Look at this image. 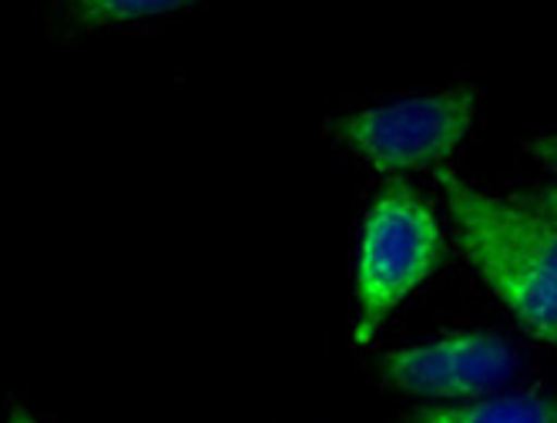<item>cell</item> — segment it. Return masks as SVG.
<instances>
[{
    "label": "cell",
    "mask_w": 557,
    "mask_h": 423,
    "mask_svg": "<svg viewBox=\"0 0 557 423\" xmlns=\"http://www.w3.org/2000/svg\"><path fill=\"white\" fill-rule=\"evenodd\" d=\"M436 182L473 269L531 336L557 346V225L484 196L450 169H436Z\"/></svg>",
    "instance_id": "6da1fadb"
},
{
    "label": "cell",
    "mask_w": 557,
    "mask_h": 423,
    "mask_svg": "<svg viewBox=\"0 0 557 423\" xmlns=\"http://www.w3.org/2000/svg\"><path fill=\"white\" fill-rule=\"evenodd\" d=\"M444 259L433 209L404 178H386L367 215L360 265H356V346H367L383 320Z\"/></svg>",
    "instance_id": "7a4b0ae2"
},
{
    "label": "cell",
    "mask_w": 557,
    "mask_h": 423,
    "mask_svg": "<svg viewBox=\"0 0 557 423\" xmlns=\"http://www.w3.org/2000/svg\"><path fill=\"white\" fill-rule=\"evenodd\" d=\"M473 91L450 88L339 114L330 122V135L380 172H410L454 155L473 125Z\"/></svg>",
    "instance_id": "3957f363"
},
{
    "label": "cell",
    "mask_w": 557,
    "mask_h": 423,
    "mask_svg": "<svg viewBox=\"0 0 557 423\" xmlns=\"http://www.w3.org/2000/svg\"><path fill=\"white\" fill-rule=\"evenodd\" d=\"M517 353L494 333H454L386 353L376 373L386 387L417 397H484L513 376Z\"/></svg>",
    "instance_id": "277c9868"
},
{
    "label": "cell",
    "mask_w": 557,
    "mask_h": 423,
    "mask_svg": "<svg viewBox=\"0 0 557 423\" xmlns=\"http://www.w3.org/2000/svg\"><path fill=\"white\" fill-rule=\"evenodd\" d=\"M188 4L195 0H54L48 11V27L58 37H82L117 24L172 14Z\"/></svg>",
    "instance_id": "5b68a950"
},
{
    "label": "cell",
    "mask_w": 557,
    "mask_h": 423,
    "mask_svg": "<svg viewBox=\"0 0 557 423\" xmlns=\"http://www.w3.org/2000/svg\"><path fill=\"white\" fill-rule=\"evenodd\" d=\"M407 423H557V397L517 394L463 407H423L413 410Z\"/></svg>",
    "instance_id": "8992f818"
},
{
    "label": "cell",
    "mask_w": 557,
    "mask_h": 423,
    "mask_svg": "<svg viewBox=\"0 0 557 423\" xmlns=\"http://www.w3.org/2000/svg\"><path fill=\"white\" fill-rule=\"evenodd\" d=\"M524 151L534 155L550 175H557V132H537L524 141Z\"/></svg>",
    "instance_id": "52a82bcc"
},
{
    "label": "cell",
    "mask_w": 557,
    "mask_h": 423,
    "mask_svg": "<svg viewBox=\"0 0 557 423\" xmlns=\"http://www.w3.org/2000/svg\"><path fill=\"white\" fill-rule=\"evenodd\" d=\"M517 206H524L557 225V188H541V191H524L517 196Z\"/></svg>",
    "instance_id": "ba28073f"
},
{
    "label": "cell",
    "mask_w": 557,
    "mask_h": 423,
    "mask_svg": "<svg viewBox=\"0 0 557 423\" xmlns=\"http://www.w3.org/2000/svg\"><path fill=\"white\" fill-rule=\"evenodd\" d=\"M8 423H41V420L30 416L24 407H14V410H11V416H8Z\"/></svg>",
    "instance_id": "9c48e42d"
}]
</instances>
